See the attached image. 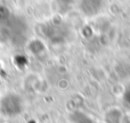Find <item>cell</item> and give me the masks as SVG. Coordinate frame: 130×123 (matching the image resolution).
Wrapping results in <instances>:
<instances>
[{
    "mask_svg": "<svg viewBox=\"0 0 130 123\" xmlns=\"http://www.w3.org/2000/svg\"><path fill=\"white\" fill-rule=\"evenodd\" d=\"M105 0H79V10L86 17H96L102 13Z\"/></svg>",
    "mask_w": 130,
    "mask_h": 123,
    "instance_id": "obj_2",
    "label": "cell"
},
{
    "mask_svg": "<svg viewBox=\"0 0 130 123\" xmlns=\"http://www.w3.org/2000/svg\"><path fill=\"white\" fill-rule=\"evenodd\" d=\"M122 117H123V115L119 108H108L104 114V123H121Z\"/></svg>",
    "mask_w": 130,
    "mask_h": 123,
    "instance_id": "obj_3",
    "label": "cell"
},
{
    "mask_svg": "<svg viewBox=\"0 0 130 123\" xmlns=\"http://www.w3.org/2000/svg\"><path fill=\"white\" fill-rule=\"evenodd\" d=\"M2 69V63H1V61H0V71Z\"/></svg>",
    "mask_w": 130,
    "mask_h": 123,
    "instance_id": "obj_5",
    "label": "cell"
},
{
    "mask_svg": "<svg viewBox=\"0 0 130 123\" xmlns=\"http://www.w3.org/2000/svg\"><path fill=\"white\" fill-rule=\"evenodd\" d=\"M27 51H30L34 56H38L46 51V46L40 39H33L27 43Z\"/></svg>",
    "mask_w": 130,
    "mask_h": 123,
    "instance_id": "obj_4",
    "label": "cell"
},
{
    "mask_svg": "<svg viewBox=\"0 0 130 123\" xmlns=\"http://www.w3.org/2000/svg\"><path fill=\"white\" fill-rule=\"evenodd\" d=\"M24 110V101L20 95L8 92L0 99V113L6 117H16L22 114Z\"/></svg>",
    "mask_w": 130,
    "mask_h": 123,
    "instance_id": "obj_1",
    "label": "cell"
}]
</instances>
